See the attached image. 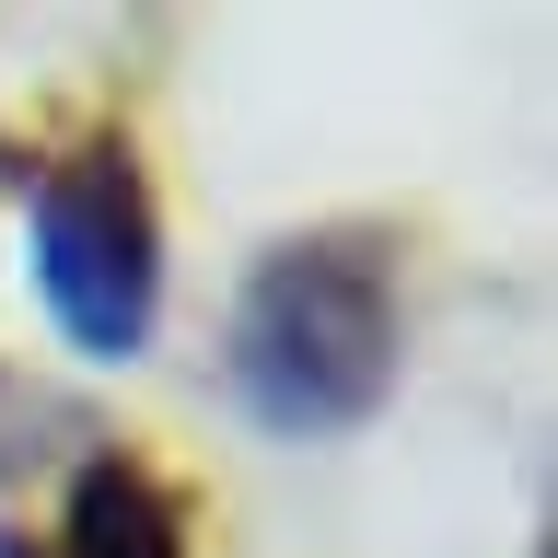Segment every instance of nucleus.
Masks as SVG:
<instances>
[{"instance_id": "obj_2", "label": "nucleus", "mask_w": 558, "mask_h": 558, "mask_svg": "<svg viewBox=\"0 0 558 558\" xmlns=\"http://www.w3.org/2000/svg\"><path fill=\"white\" fill-rule=\"evenodd\" d=\"M151 279L163 268H151V198H140V174L117 151L59 163L47 198H35V291L70 326V349L129 361L151 338Z\"/></svg>"}, {"instance_id": "obj_3", "label": "nucleus", "mask_w": 558, "mask_h": 558, "mask_svg": "<svg viewBox=\"0 0 558 558\" xmlns=\"http://www.w3.org/2000/svg\"><path fill=\"white\" fill-rule=\"evenodd\" d=\"M70 558H186L174 500L140 465H94V477L70 488Z\"/></svg>"}, {"instance_id": "obj_1", "label": "nucleus", "mask_w": 558, "mask_h": 558, "mask_svg": "<svg viewBox=\"0 0 558 558\" xmlns=\"http://www.w3.org/2000/svg\"><path fill=\"white\" fill-rule=\"evenodd\" d=\"M233 384L244 408L291 430V442H326V430H361L396 384V291H384L373 244H279L268 268L244 279L233 314Z\"/></svg>"}]
</instances>
